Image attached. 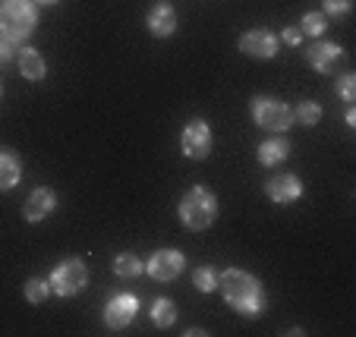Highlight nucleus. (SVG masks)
<instances>
[{"mask_svg":"<svg viewBox=\"0 0 356 337\" xmlns=\"http://www.w3.org/2000/svg\"><path fill=\"white\" fill-rule=\"evenodd\" d=\"M218 290H221L224 303H227L234 312H240L243 318H259L265 309H268L262 281L246 268L218 271Z\"/></svg>","mask_w":356,"mask_h":337,"instance_id":"1","label":"nucleus"},{"mask_svg":"<svg viewBox=\"0 0 356 337\" xmlns=\"http://www.w3.org/2000/svg\"><path fill=\"white\" fill-rule=\"evenodd\" d=\"M177 217L186 230H209L218 217V196L209 186H189L177 205Z\"/></svg>","mask_w":356,"mask_h":337,"instance_id":"2","label":"nucleus"},{"mask_svg":"<svg viewBox=\"0 0 356 337\" xmlns=\"http://www.w3.org/2000/svg\"><path fill=\"white\" fill-rule=\"evenodd\" d=\"M38 28V3L35 0H0V32L22 44Z\"/></svg>","mask_w":356,"mask_h":337,"instance_id":"3","label":"nucleus"},{"mask_svg":"<svg viewBox=\"0 0 356 337\" xmlns=\"http://www.w3.org/2000/svg\"><path fill=\"white\" fill-rule=\"evenodd\" d=\"M249 117L256 120V126L268 129V133H287L293 126V108L271 94H256L249 101Z\"/></svg>","mask_w":356,"mask_h":337,"instance_id":"4","label":"nucleus"},{"mask_svg":"<svg viewBox=\"0 0 356 337\" xmlns=\"http://www.w3.org/2000/svg\"><path fill=\"white\" fill-rule=\"evenodd\" d=\"M47 281L57 297H79L88 287V265L82 258H63L60 265H54Z\"/></svg>","mask_w":356,"mask_h":337,"instance_id":"5","label":"nucleus"},{"mask_svg":"<svg viewBox=\"0 0 356 337\" xmlns=\"http://www.w3.org/2000/svg\"><path fill=\"white\" fill-rule=\"evenodd\" d=\"M180 149L189 161H205L215 149V135H211V123L202 120V117H193V120L183 126L180 133Z\"/></svg>","mask_w":356,"mask_h":337,"instance_id":"6","label":"nucleus"},{"mask_svg":"<svg viewBox=\"0 0 356 337\" xmlns=\"http://www.w3.org/2000/svg\"><path fill=\"white\" fill-rule=\"evenodd\" d=\"M101 315H104V324H108L111 331L129 328V324L136 322V315H139V297L129 290L114 293V297L104 303V312H101Z\"/></svg>","mask_w":356,"mask_h":337,"instance_id":"7","label":"nucleus"},{"mask_svg":"<svg viewBox=\"0 0 356 337\" xmlns=\"http://www.w3.org/2000/svg\"><path fill=\"white\" fill-rule=\"evenodd\" d=\"M240 51L252 60H271L281 51V38L268 28H249V32L240 35Z\"/></svg>","mask_w":356,"mask_h":337,"instance_id":"8","label":"nucleus"},{"mask_svg":"<svg viewBox=\"0 0 356 337\" xmlns=\"http://www.w3.org/2000/svg\"><path fill=\"white\" fill-rule=\"evenodd\" d=\"M183 268H186V256H183L180 249H158V252H152V258L145 262L148 277H155V281H161V283L180 277Z\"/></svg>","mask_w":356,"mask_h":337,"instance_id":"9","label":"nucleus"},{"mask_svg":"<svg viewBox=\"0 0 356 337\" xmlns=\"http://www.w3.org/2000/svg\"><path fill=\"white\" fill-rule=\"evenodd\" d=\"M306 60H309V67L318 69V73H334L343 60V47L334 44V41L316 38L309 47H306Z\"/></svg>","mask_w":356,"mask_h":337,"instance_id":"10","label":"nucleus"},{"mask_svg":"<svg viewBox=\"0 0 356 337\" xmlns=\"http://www.w3.org/2000/svg\"><path fill=\"white\" fill-rule=\"evenodd\" d=\"M177 26H180V19H177L174 3H168V0H158L145 13V28L152 38H170L177 32Z\"/></svg>","mask_w":356,"mask_h":337,"instance_id":"11","label":"nucleus"},{"mask_svg":"<svg viewBox=\"0 0 356 337\" xmlns=\"http://www.w3.org/2000/svg\"><path fill=\"white\" fill-rule=\"evenodd\" d=\"M265 196L275 205H293L302 196V180L296 174H275L265 180Z\"/></svg>","mask_w":356,"mask_h":337,"instance_id":"12","label":"nucleus"},{"mask_svg":"<svg viewBox=\"0 0 356 337\" xmlns=\"http://www.w3.org/2000/svg\"><path fill=\"white\" fill-rule=\"evenodd\" d=\"M57 211V192L51 186H38L29 192L26 205H22V217H26L29 224H38L44 221L47 215H54Z\"/></svg>","mask_w":356,"mask_h":337,"instance_id":"13","label":"nucleus"},{"mask_svg":"<svg viewBox=\"0 0 356 337\" xmlns=\"http://www.w3.org/2000/svg\"><path fill=\"white\" fill-rule=\"evenodd\" d=\"M256 158H259V164H262V167H281V164L290 158V142L284 139V133H275L271 139L259 142Z\"/></svg>","mask_w":356,"mask_h":337,"instance_id":"14","label":"nucleus"},{"mask_svg":"<svg viewBox=\"0 0 356 337\" xmlns=\"http://www.w3.org/2000/svg\"><path fill=\"white\" fill-rule=\"evenodd\" d=\"M16 63H19V73L26 76L29 82H41L47 76V60L35 51L32 44H19V51H16Z\"/></svg>","mask_w":356,"mask_h":337,"instance_id":"15","label":"nucleus"},{"mask_svg":"<svg viewBox=\"0 0 356 337\" xmlns=\"http://www.w3.org/2000/svg\"><path fill=\"white\" fill-rule=\"evenodd\" d=\"M22 180V158L13 149H0V192L16 189Z\"/></svg>","mask_w":356,"mask_h":337,"instance_id":"16","label":"nucleus"},{"mask_svg":"<svg viewBox=\"0 0 356 337\" xmlns=\"http://www.w3.org/2000/svg\"><path fill=\"white\" fill-rule=\"evenodd\" d=\"M152 324L155 328H174V322H177V306H174V299H168V297H158L155 303H152Z\"/></svg>","mask_w":356,"mask_h":337,"instance_id":"17","label":"nucleus"},{"mask_svg":"<svg viewBox=\"0 0 356 337\" xmlns=\"http://www.w3.org/2000/svg\"><path fill=\"white\" fill-rule=\"evenodd\" d=\"M142 271H145V262H142L136 252H120V256L114 258V274L123 277V281H133V277H142Z\"/></svg>","mask_w":356,"mask_h":337,"instance_id":"18","label":"nucleus"},{"mask_svg":"<svg viewBox=\"0 0 356 337\" xmlns=\"http://www.w3.org/2000/svg\"><path fill=\"white\" fill-rule=\"evenodd\" d=\"M322 117H325V110H322V104L318 101H300L293 108V123H300V126H318L322 123Z\"/></svg>","mask_w":356,"mask_h":337,"instance_id":"19","label":"nucleus"},{"mask_svg":"<svg viewBox=\"0 0 356 337\" xmlns=\"http://www.w3.org/2000/svg\"><path fill=\"white\" fill-rule=\"evenodd\" d=\"M296 28H300L302 35H309V38H322L325 28H328V16H325L322 10H309V13H302Z\"/></svg>","mask_w":356,"mask_h":337,"instance_id":"20","label":"nucleus"},{"mask_svg":"<svg viewBox=\"0 0 356 337\" xmlns=\"http://www.w3.org/2000/svg\"><path fill=\"white\" fill-rule=\"evenodd\" d=\"M22 293H26V299L32 306H41V303H47V297H51V281L47 277H29L26 281V287H22Z\"/></svg>","mask_w":356,"mask_h":337,"instance_id":"21","label":"nucleus"},{"mask_svg":"<svg viewBox=\"0 0 356 337\" xmlns=\"http://www.w3.org/2000/svg\"><path fill=\"white\" fill-rule=\"evenodd\" d=\"M193 287L199 293H215L218 290V271L211 265H199L193 271Z\"/></svg>","mask_w":356,"mask_h":337,"instance_id":"22","label":"nucleus"},{"mask_svg":"<svg viewBox=\"0 0 356 337\" xmlns=\"http://www.w3.org/2000/svg\"><path fill=\"white\" fill-rule=\"evenodd\" d=\"M337 94H341L343 104H356V73L337 76Z\"/></svg>","mask_w":356,"mask_h":337,"instance_id":"23","label":"nucleus"},{"mask_svg":"<svg viewBox=\"0 0 356 337\" xmlns=\"http://www.w3.org/2000/svg\"><path fill=\"white\" fill-rule=\"evenodd\" d=\"M353 10V0H322V13L331 16V19H341Z\"/></svg>","mask_w":356,"mask_h":337,"instance_id":"24","label":"nucleus"},{"mask_svg":"<svg viewBox=\"0 0 356 337\" xmlns=\"http://www.w3.org/2000/svg\"><path fill=\"white\" fill-rule=\"evenodd\" d=\"M16 51H19V44H16V41H10L7 35L0 32V67L13 63V60H16Z\"/></svg>","mask_w":356,"mask_h":337,"instance_id":"25","label":"nucleus"},{"mask_svg":"<svg viewBox=\"0 0 356 337\" xmlns=\"http://www.w3.org/2000/svg\"><path fill=\"white\" fill-rule=\"evenodd\" d=\"M302 38H306V35H302L296 26H290V28H284V32H281V41H284V44H290V47H296Z\"/></svg>","mask_w":356,"mask_h":337,"instance_id":"26","label":"nucleus"},{"mask_svg":"<svg viewBox=\"0 0 356 337\" xmlns=\"http://www.w3.org/2000/svg\"><path fill=\"white\" fill-rule=\"evenodd\" d=\"M347 126H356V110H353V104H347Z\"/></svg>","mask_w":356,"mask_h":337,"instance_id":"27","label":"nucleus"},{"mask_svg":"<svg viewBox=\"0 0 356 337\" xmlns=\"http://www.w3.org/2000/svg\"><path fill=\"white\" fill-rule=\"evenodd\" d=\"M38 7H54V3H60V0H35Z\"/></svg>","mask_w":356,"mask_h":337,"instance_id":"28","label":"nucleus"},{"mask_svg":"<svg viewBox=\"0 0 356 337\" xmlns=\"http://www.w3.org/2000/svg\"><path fill=\"white\" fill-rule=\"evenodd\" d=\"M0 101H3V82H0Z\"/></svg>","mask_w":356,"mask_h":337,"instance_id":"29","label":"nucleus"}]
</instances>
